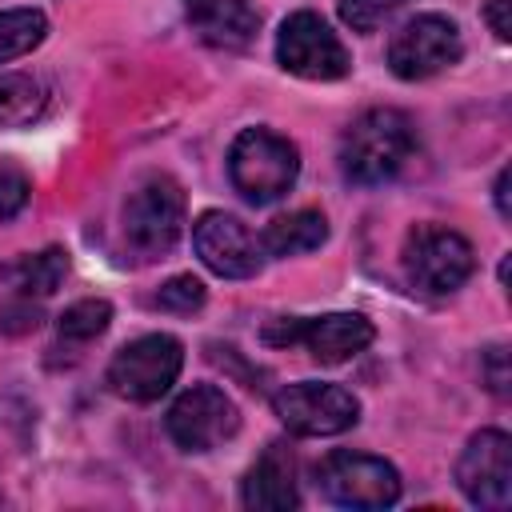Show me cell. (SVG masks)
<instances>
[{"mask_svg":"<svg viewBox=\"0 0 512 512\" xmlns=\"http://www.w3.org/2000/svg\"><path fill=\"white\" fill-rule=\"evenodd\" d=\"M300 176V148L272 128H244L228 148V180L248 204L280 200Z\"/></svg>","mask_w":512,"mask_h":512,"instance_id":"7a4b0ae2","label":"cell"},{"mask_svg":"<svg viewBox=\"0 0 512 512\" xmlns=\"http://www.w3.org/2000/svg\"><path fill=\"white\" fill-rule=\"evenodd\" d=\"M240 500L252 512H288L300 504V488H296V456L288 444H268L260 452V460L244 472L240 484Z\"/></svg>","mask_w":512,"mask_h":512,"instance_id":"5bb4252c","label":"cell"},{"mask_svg":"<svg viewBox=\"0 0 512 512\" xmlns=\"http://www.w3.org/2000/svg\"><path fill=\"white\" fill-rule=\"evenodd\" d=\"M416 156V124L400 108H368L340 136V172L348 184L376 188L396 180Z\"/></svg>","mask_w":512,"mask_h":512,"instance_id":"6da1fadb","label":"cell"},{"mask_svg":"<svg viewBox=\"0 0 512 512\" xmlns=\"http://www.w3.org/2000/svg\"><path fill=\"white\" fill-rule=\"evenodd\" d=\"M184 232V188L164 176L148 172L124 200V244L140 260H164Z\"/></svg>","mask_w":512,"mask_h":512,"instance_id":"3957f363","label":"cell"},{"mask_svg":"<svg viewBox=\"0 0 512 512\" xmlns=\"http://www.w3.org/2000/svg\"><path fill=\"white\" fill-rule=\"evenodd\" d=\"M0 276L12 284L16 296H24V300H44V296H52V292L64 284V276H68V252H64V248L28 252V256L4 264Z\"/></svg>","mask_w":512,"mask_h":512,"instance_id":"e0dca14e","label":"cell"},{"mask_svg":"<svg viewBox=\"0 0 512 512\" xmlns=\"http://www.w3.org/2000/svg\"><path fill=\"white\" fill-rule=\"evenodd\" d=\"M48 88L28 72H0V128H28L44 116Z\"/></svg>","mask_w":512,"mask_h":512,"instance_id":"ac0fdd59","label":"cell"},{"mask_svg":"<svg viewBox=\"0 0 512 512\" xmlns=\"http://www.w3.org/2000/svg\"><path fill=\"white\" fill-rule=\"evenodd\" d=\"M204 300H208V288H204L192 272L164 280V284H160V292L152 296V304H156L160 312H176V316H192V312H200V308H204Z\"/></svg>","mask_w":512,"mask_h":512,"instance_id":"44dd1931","label":"cell"},{"mask_svg":"<svg viewBox=\"0 0 512 512\" xmlns=\"http://www.w3.org/2000/svg\"><path fill=\"white\" fill-rule=\"evenodd\" d=\"M264 344L272 348H292L304 344L312 360L320 364H344L356 352H364L376 336L372 320L360 312H328V316H280L264 324Z\"/></svg>","mask_w":512,"mask_h":512,"instance_id":"8992f818","label":"cell"},{"mask_svg":"<svg viewBox=\"0 0 512 512\" xmlns=\"http://www.w3.org/2000/svg\"><path fill=\"white\" fill-rule=\"evenodd\" d=\"M164 428L184 452H212L240 432V408L224 388L192 384L172 400Z\"/></svg>","mask_w":512,"mask_h":512,"instance_id":"8fae6325","label":"cell"},{"mask_svg":"<svg viewBox=\"0 0 512 512\" xmlns=\"http://www.w3.org/2000/svg\"><path fill=\"white\" fill-rule=\"evenodd\" d=\"M48 36V16L40 8H0V64L28 56Z\"/></svg>","mask_w":512,"mask_h":512,"instance_id":"ffe728a7","label":"cell"},{"mask_svg":"<svg viewBox=\"0 0 512 512\" xmlns=\"http://www.w3.org/2000/svg\"><path fill=\"white\" fill-rule=\"evenodd\" d=\"M324 240H328V220H324L320 208H296V212H288V216H276V220L260 232L264 256H276V260L316 252Z\"/></svg>","mask_w":512,"mask_h":512,"instance_id":"2e32d148","label":"cell"},{"mask_svg":"<svg viewBox=\"0 0 512 512\" xmlns=\"http://www.w3.org/2000/svg\"><path fill=\"white\" fill-rule=\"evenodd\" d=\"M484 24L492 28V36L500 44H508V36H512V0H488L484 4Z\"/></svg>","mask_w":512,"mask_h":512,"instance_id":"484cf974","label":"cell"},{"mask_svg":"<svg viewBox=\"0 0 512 512\" xmlns=\"http://www.w3.org/2000/svg\"><path fill=\"white\" fill-rule=\"evenodd\" d=\"M464 56V40L456 20L440 12H420L404 20L388 40V68L400 80H428L444 68H452Z\"/></svg>","mask_w":512,"mask_h":512,"instance_id":"9c48e42d","label":"cell"},{"mask_svg":"<svg viewBox=\"0 0 512 512\" xmlns=\"http://www.w3.org/2000/svg\"><path fill=\"white\" fill-rule=\"evenodd\" d=\"M108 324H112V304L100 300V296H88V300L68 304V308L56 316V340H60L64 348L92 344Z\"/></svg>","mask_w":512,"mask_h":512,"instance_id":"d6986e66","label":"cell"},{"mask_svg":"<svg viewBox=\"0 0 512 512\" xmlns=\"http://www.w3.org/2000/svg\"><path fill=\"white\" fill-rule=\"evenodd\" d=\"M404 276L412 288L428 292V296H448L456 288H464V280L476 268V252L472 244L440 224H416L404 236Z\"/></svg>","mask_w":512,"mask_h":512,"instance_id":"5b68a950","label":"cell"},{"mask_svg":"<svg viewBox=\"0 0 512 512\" xmlns=\"http://www.w3.org/2000/svg\"><path fill=\"white\" fill-rule=\"evenodd\" d=\"M28 192H32V184H28L24 168H16L12 160H0V220H12L28 204Z\"/></svg>","mask_w":512,"mask_h":512,"instance_id":"603a6c76","label":"cell"},{"mask_svg":"<svg viewBox=\"0 0 512 512\" xmlns=\"http://www.w3.org/2000/svg\"><path fill=\"white\" fill-rule=\"evenodd\" d=\"M192 248L200 264L224 280H252L264 268V248L252 228L232 212H200L192 224Z\"/></svg>","mask_w":512,"mask_h":512,"instance_id":"4fadbf2b","label":"cell"},{"mask_svg":"<svg viewBox=\"0 0 512 512\" xmlns=\"http://www.w3.org/2000/svg\"><path fill=\"white\" fill-rule=\"evenodd\" d=\"M276 60L300 80H340L352 68L344 40L316 12H292L276 32Z\"/></svg>","mask_w":512,"mask_h":512,"instance_id":"30bf717a","label":"cell"},{"mask_svg":"<svg viewBox=\"0 0 512 512\" xmlns=\"http://www.w3.org/2000/svg\"><path fill=\"white\" fill-rule=\"evenodd\" d=\"M456 484L468 504L504 512L512 504V440L500 428H480L468 436L456 460Z\"/></svg>","mask_w":512,"mask_h":512,"instance_id":"7c38bea8","label":"cell"},{"mask_svg":"<svg viewBox=\"0 0 512 512\" xmlns=\"http://www.w3.org/2000/svg\"><path fill=\"white\" fill-rule=\"evenodd\" d=\"M412 0H340V20L352 32H376L384 20H392Z\"/></svg>","mask_w":512,"mask_h":512,"instance_id":"7402d4cb","label":"cell"},{"mask_svg":"<svg viewBox=\"0 0 512 512\" xmlns=\"http://www.w3.org/2000/svg\"><path fill=\"white\" fill-rule=\"evenodd\" d=\"M316 488L340 508L376 512L400 500V472L384 456L336 448L316 464Z\"/></svg>","mask_w":512,"mask_h":512,"instance_id":"277c9868","label":"cell"},{"mask_svg":"<svg viewBox=\"0 0 512 512\" xmlns=\"http://www.w3.org/2000/svg\"><path fill=\"white\" fill-rule=\"evenodd\" d=\"M272 412L292 436H340L360 420V400L344 384L300 380L272 396Z\"/></svg>","mask_w":512,"mask_h":512,"instance_id":"ba28073f","label":"cell"},{"mask_svg":"<svg viewBox=\"0 0 512 512\" xmlns=\"http://www.w3.org/2000/svg\"><path fill=\"white\" fill-rule=\"evenodd\" d=\"M180 368H184V344L168 332H148V336L128 340L112 356L108 384L116 396H124L132 404H152L176 384Z\"/></svg>","mask_w":512,"mask_h":512,"instance_id":"52a82bcc","label":"cell"},{"mask_svg":"<svg viewBox=\"0 0 512 512\" xmlns=\"http://www.w3.org/2000/svg\"><path fill=\"white\" fill-rule=\"evenodd\" d=\"M184 16L192 32L212 48H248L260 32V12L252 0H184Z\"/></svg>","mask_w":512,"mask_h":512,"instance_id":"9a60e30c","label":"cell"},{"mask_svg":"<svg viewBox=\"0 0 512 512\" xmlns=\"http://www.w3.org/2000/svg\"><path fill=\"white\" fill-rule=\"evenodd\" d=\"M480 380L492 396H508V384H512V372H508V348L504 344H492L480 352Z\"/></svg>","mask_w":512,"mask_h":512,"instance_id":"cb8c5ba5","label":"cell"},{"mask_svg":"<svg viewBox=\"0 0 512 512\" xmlns=\"http://www.w3.org/2000/svg\"><path fill=\"white\" fill-rule=\"evenodd\" d=\"M492 196H496V212H500V220H512V204H508V168H500V172H496Z\"/></svg>","mask_w":512,"mask_h":512,"instance_id":"4316f807","label":"cell"},{"mask_svg":"<svg viewBox=\"0 0 512 512\" xmlns=\"http://www.w3.org/2000/svg\"><path fill=\"white\" fill-rule=\"evenodd\" d=\"M36 324H40V312H36V304L24 300V296H16V300L0 312V328L12 332V336H16V332H32Z\"/></svg>","mask_w":512,"mask_h":512,"instance_id":"d4e9b609","label":"cell"}]
</instances>
